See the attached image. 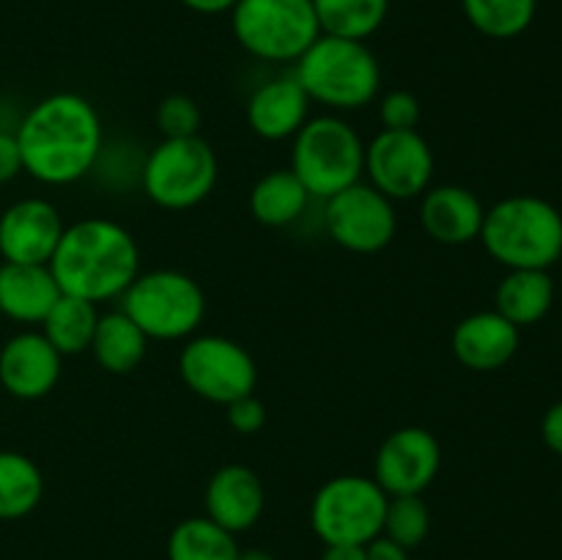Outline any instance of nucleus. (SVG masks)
<instances>
[{
    "instance_id": "nucleus-1",
    "label": "nucleus",
    "mask_w": 562,
    "mask_h": 560,
    "mask_svg": "<svg viewBox=\"0 0 562 560\" xmlns=\"http://www.w3.org/2000/svg\"><path fill=\"white\" fill-rule=\"evenodd\" d=\"M22 170L49 187L80 181L104 152L102 115L82 93H49L16 126Z\"/></svg>"
},
{
    "instance_id": "nucleus-2",
    "label": "nucleus",
    "mask_w": 562,
    "mask_h": 560,
    "mask_svg": "<svg viewBox=\"0 0 562 560\" xmlns=\"http://www.w3.org/2000/svg\"><path fill=\"white\" fill-rule=\"evenodd\" d=\"M47 267L60 294L99 305L124 294L140 275V247L115 220L86 217L66 225Z\"/></svg>"
},
{
    "instance_id": "nucleus-3",
    "label": "nucleus",
    "mask_w": 562,
    "mask_h": 560,
    "mask_svg": "<svg viewBox=\"0 0 562 560\" xmlns=\"http://www.w3.org/2000/svg\"><path fill=\"white\" fill-rule=\"evenodd\" d=\"M294 77L302 82L311 102L324 104L329 113L362 110L379 97L382 66L368 42L322 36L300 55Z\"/></svg>"
},
{
    "instance_id": "nucleus-4",
    "label": "nucleus",
    "mask_w": 562,
    "mask_h": 560,
    "mask_svg": "<svg viewBox=\"0 0 562 560\" xmlns=\"http://www.w3.org/2000/svg\"><path fill=\"white\" fill-rule=\"evenodd\" d=\"M481 242L508 269H549L562 256V214L538 195H510L486 209Z\"/></svg>"
},
{
    "instance_id": "nucleus-5",
    "label": "nucleus",
    "mask_w": 562,
    "mask_h": 560,
    "mask_svg": "<svg viewBox=\"0 0 562 560\" xmlns=\"http://www.w3.org/2000/svg\"><path fill=\"white\" fill-rule=\"evenodd\" d=\"M291 173L305 184L313 201H327L362 181L366 143L360 132L338 113L311 115L291 137Z\"/></svg>"
},
{
    "instance_id": "nucleus-6",
    "label": "nucleus",
    "mask_w": 562,
    "mask_h": 560,
    "mask_svg": "<svg viewBox=\"0 0 562 560\" xmlns=\"http://www.w3.org/2000/svg\"><path fill=\"white\" fill-rule=\"evenodd\" d=\"M121 311L148 335V340H184L203 324L206 294L192 275L151 269L137 275L121 294Z\"/></svg>"
},
{
    "instance_id": "nucleus-7",
    "label": "nucleus",
    "mask_w": 562,
    "mask_h": 560,
    "mask_svg": "<svg viewBox=\"0 0 562 560\" xmlns=\"http://www.w3.org/2000/svg\"><path fill=\"white\" fill-rule=\"evenodd\" d=\"M228 14L239 47L269 64H296L322 36L313 0H236Z\"/></svg>"
},
{
    "instance_id": "nucleus-8",
    "label": "nucleus",
    "mask_w": 562,
    "mask_h": 560,
    "mask_svg": "<svg viewBox=\"0 0 562 560\" xmlns=\"http://www.w3.org/2000/svg\"><path fill=\"white\" fill-rule=\"evenodd\" d=\"M217 176V154L201 135L162 137L143 163L140 184L148 201L170 212H184L212 195Z\"/></svg>"
},
{
    "instance_id": "nucleus-9",
    "label": "nucleus",
    "mask_w": 562,
    "mask_h": 560,
    "mask_svg": "<svg viewBox=\"0 0 562 560\" xmlns=\"http://www.w3.org/2000/svg\"><path fill=\"white\" fill-rule=\"evenodd\" d=\"M387 494L368 475H335L318 486L311 527L324 544H360L382 536Z\"/></svg>"
},
{
    "instance_id": "nucleus-10",
    "label": "nucleus",
    "mask_w": 562,
    "mask_h": 560,
    "mask_svg": "<svg viewBox=\"0 0 562 560\" xmlns=\"http://www.w3.org/2000/svg\"><path fill=\"white\" fill-rule=\"evenodd\" d=\"M179 377L198 399L228 406L241 395L256 393L258 366L239 340L192 335L179 351Z\"/></svg>"
},
{
    "instance_id": "nucleus-11",
    "label": "nucleus",
    "mask_w": 562,
    "mask_h": 560,
    "mask_svg": "<svg viewBox=\"0 0 562 560\" xmlns=\"http://www.w3.org/2000/svg\"><path fill=\"white\" fill-rule=\"evenodd\" d=\"M434 148L417 130H382L366 146L368 184L390 201L420 198L434 181Z\"/></svg>"
},
{
    "instance_id": "nucleus-12",
    "label": "nucleus",
    "mask_w": 562,
    "mask_h": 560,
    "mask_svg": "<svg viewBox=\"0 0 562 560\" xmlns=\"http://www.w3.org/2000/svg\"><path fill=\"white\" fill-rule=\"evenodd\" d=\"M324 228L329 239L349 253H379L395 239V203L368 181L346 187L324 201Z\"/></svg>"
},
{
    "instance_id": "nucleus-13",
    "label": "nucleus",
    "mask_w": 562,
    "mask_h": 560,
    "mask_svg": "<svg viewBox=\"0 0 562 560\" xmlns=\"http://www.w3.org/2000/svg\"><path fill=\"white\" fill-rule=\"evenodd\" d=\"M442 448L439 439L423 426L395 428L379 445L373 459V481L387 497L395 494H423L439 475Z\"/></svg>"
},
{
    "instance_id": "nucleus-14",
    "label": "nucleus",
    "mask_w": 562,
    "mask_h": 560,
    "mask_svg": "<svg viewBox=\"0 0 562 560\" xmlns=\"http://www.w3.org/2000/svg\"><path fill=\"white\" fill-rule=\"evenodd\" d=\"M64 217L47 198H22L0 214V256L14 264H49Z\"/></svg>"
},
{
    "instance_id": "nucleus-15",
    "label": "nucleus",
    "mask_w": 562,
    "mask_h": 560,
    "mask_svg": "<svg viewBox=\"0 0 562 560\" xmlns=\"http://www.w3.org/2000/svg\"><path fill=\"white\" fill-rule=\"evenodd\" d=\"M60 368L64 357L36 329L11 335L0 349V384L14 399L36 401L53 393Z\"/></svg>"
},
{
    "instance_id": "nucleus-16",
    "label": "nucleus",
    "mask_w": 562,
    "mask_h": 560,
    "mask_svg": "<svg viewBox=\"0 0 562 560\" xmlns=\"http://www.w3.org/2000/svg\"><path fill=\"white\" fill-rule=\"evenodd\" d=\"M206 516L228 533H245L261 519L267 492L258 472L247 464H223L212 472L203 492Z\"/></svg>"
},
{
    "instance_id": "nucleus-17",
    "label": "nucleus",
    "mask_w": 562,
    "mask_h": 560,
    "mask_svg": "<svg viewBox=\"0 0 562 560\" xmlns=\"http://www.w3.org/2000/svg\"><path fill=\"white\" fill-rule=\"evenodd\" d=\"M311 97L294 71L261 82L247 99V126L263 141H289L311 119Z\"/></svg>"
},
{
    "instance_id": "nucleus-18",
    "label": "nucleus",
    "mask_w": 562,
    "mask_h": 560,
    "mask_svg": "<svg viewBox=\"0 0 562 560\" xmlns=\"http://www.w3.org/2000/svg\"><path fill=\"white\" fill-rule=\"evenodd\" d=\"M483 217L481 198L461 184H431L420 195V225L439 245L461 247L481 239Z\"/></svg>"
},
{
    "instance_id": "nucleus-19",
    "label": "nucleus",
    "mask_w": 562,
    "mask_h": 560,
    "mask_svg": "<svg viewBox=\"0 0 562 560\" xmlns=\"http://www.w3.org/2000/svg\"><path fill=\"white\" fill-rule=\"evenodd\" d=\"M450 346L456 360L470 371H499L519 351V327L497 311H477L456 324Z\"/></svg>"
},
{
    "instance_id": "nucleus-20",
    "label": "nucleus",
    "mask_w": 562,
    "mask_h": 560,
    "mask_svg": "<svg viewBox=\"0 0 562 560\" xmlns=\"http://www.w3.org/2000/svg\"><path fill=\"white\" fill-rule=\"evenodd\" d=\"M60 289L47 264H0V313L16 324H42Z\"/></svg>"
},
{
    "instance_id": "nucleus-21",
    "label": "nucleus",
    "mask_w": 562,
    "mask_h": 560,
    "mask_svg": "<svg viewBox=\"0 0 562 560\" xmlns=\"http://www.w3.org/2000/svg\"><path fill=\"white\" fill-rule=\"evenodd\" d=\"M311 201V192L291 173V168H278L263 173L252 184L247 206H250L256 223L267 225V228H289L305 214Z\"/></svg>"
},
{
    "instance_id": "nucleus-22",
    "label": "nucleus",
    "mask_w": 562,
    "mask_h": 560,
    "mask_svg": "<svg viewBox=\"0 0 562 560\" xmlns=\"http://www.w3.org/2000/svg\"><path fill=\"white\" fill-rule=\"evenodd\" d=\"M88 351L102 371L124 377L146 360L148 335L124 311L99 313L97 333Z\"/></svg>"
},
{
    "instance_id": "nucleus-23",
    "label": "nucleus",
    "mask_w": 562,
    "mask_h": 560,
    "mask_svg": "<svg viewBox=\"0 0 562 560\" xmlns=\"http://www.w3.org/2000/svg\"><path fill=\"white\" fill-rule=\"evenodd\" d=\"M554 302V283L549 269H508L494 294V311L516 327L538 324Z\"/></svg>"
},
{
    "instance_id": "nucleus-24",
    "label": "nucleus",
    "mask_w": 562,
    "mask_h": 560,
    "mask_svg": "<svg viewBox=\"0 0 562 560\" xmlns=\"http://www.w3.org/2000/svg\"><path fill=\"white\" fill-rule=\"evenodd\" d=\"M99 311L93 302L60 294L42 322V335L55 346L60 357H75L91 349L97 333Z\"/></svg>"
},
{
    "instance_id": "nucleus-25",
    "label": "nucleus",
    "mask_w": 562,
    "mask_h": 560,
    "mask_svg": "<svg viewBox=\"0 0 562 560\" xmlns=\"http://www.w3.org/2000/svg\"><path fill=\"white\" fill-rule=\"evenodd\" d=\"M44 494V475L36 461L16 450H0V519H22Z\"/></svg>"
},
{
    "instance_id": "nucleus-26",
    "label": "nucleus",
    "mask_w": 562,
    "mask_h": 560,
    "mask_svg": "<svg viewBox=\"0 0 562 560\" xmlns=\"http://www.w3.org/2000/svg\"><path fill=\"white\" fill-rule=\"evenodd\" d=\"M234 533L209 516H190L173 527L168 538V560H239Z\"/></svg>"
},
{
    "instance_id": "nucleus-27",
    "label": "nucleus",
    "mask_w": 562,
    "mask_h": 560,
    "mask_svg": "<svg viewBox=\"0 0 562 560\" xmlns=\"http://www.w3.org/2000/svg\"><path fill=\"white\" fill-rule=\"evenodd\" d=\"M322 33L368 42L390 14V0H313Z\"/></svg>"
},
{
    "instance_id": "nucleus-28",
    "label": "nucleus",
    "mask_w": 562,
    "mask_h": 560,
    "mask_svg": "<svg viewBox=\"0 0 562 560\" xmlns=\"http://www.w3.org/2000/svg\"><path fill=\"white\" fill-rule=\"evenodd\" d=\"M467 22L488 38H516L532 25L538 0H461Z\"/></svg>"
},
{
    "instance_id": "nucleus-29",
    "label": "nucleus",
    "mask_w": 562,
    "mask_h": 560,
    "mask_svg": "<svg viewBox=\"0 0 562 560\" xmlns=\"http://www.w3.org/2000/svg\"><path fill=\"white\" fill-rule=\"evenodd\" d=\"M428 530H431V511H428L423 494H395V497H387L382 536L393 538L401 547L415 549L426 541Z\"/></svg>"
},
{
    "instance_id": "nucleus-30",
    "label": "nucleus",
    "mask_w": 562,
    "mask_h": 560,
    "mask_svg": "<svg viewBox=\"0 0 562 560\" xmlns=\"http://www.w3.org/2000/svg\"><path fill=\"white\" fill-rule=\"evenodd\" d=\"M154 121H157V130L162 137H192L201 135V108L192 97L187 93H170L162 102L157 104V113H154Z\"/></svg>"
},
{
    "instance_id": "nucleus-31",
    "label": "nucleus",
    "mask_w": 562,
    "mask_h": 560,
    "mask_svg": "<svg viewBox=\"0 0 562 560\" xmlns=\"http://www.w3.org/2000/svg\"><path fill=\"white\" fill-rule=\"evenodd\" d=\"M420 99L412 91L395 88L379 99V121L382 130H417L420 124Z\"/></svg>"
},
{
    "instance_id": "nucleus-32",
    "label": "nucleus",
    "mask_w": 562,
    "mask_h": 560,
    "mask_svg": "<svg viewBox=\"0 0 562 560\" xmlns=\"http://www.w3.org/2000/svg\"><path fill=\"white\" fill-rule=\"evenodd\" d=\"M225 417H228V426L234 428L236 434L250 437V434L261 432L263 423H267V406H263V401L258 399L256 393L241 395V399L231 401V404L225 406Z\"/></svg>"
},
{
    "instance_id": "nucleus-33",
    "label": "nucleus",
    "mask_w": 562,
    "mask_h": 560,
    "mask_svg": "<svg viewBox=\"0 0 562 560\" xmlns=\"http://www.w3.org/2000/svg\"><path fill=\"white\" fill-rule=\"evenodd\" d=\"M20 173H25V170H22V154L16 135L0 130V184H9Z\"/></svg>"
},
{
    "instance_id": "nucleus-34",
    "label": "nucleus",
    "mask_w": 562,
    "mask_h": 560,
    "mask_svg": "<svg viewBox=\"0 0 562 560\" xmlns=\"http://www.w3.org/2000/svg\"><path fill=\"white\" fill-rule=\"evenodd\" d=\"M541 437L549 450H554V453L562 456V401L549 406L547 415H543Z\"/></svg>"
},
{
    "instance_id": "nucleus-35",
    "label": "nucleus",
    "mask_w": 562,
    "mask_h": 560,
    "mask_svg": "<svg viewBox=\"0 0 562 560\" xmlns=\"http://www.w3.org/2000/svg\"><path fill=\"white\" fill-rule=\"evenodd\" d=\"M368 560H409V549L395 544L393 538L376 536L366 544Z\"/></svg>"
},
{
    "instance_id": "nucleus-36",
    "label": "nucleus",
    "mask_w": 562,
    "mask_h": 560,
    "mask_svg": "<svg viewBox=\"0 0 562 560\" xmlns=\"http://www.w3.org/2000/svg\"><path fill=\"white\" fill-rule=\"evenodd\" d=\"M179 3L184 5V9L195 11V14L212 16V14H228V11L236 5V0H179Z\"/></svg>"
},
{
    "instance_id": "nucleus-37",
    "label": "nucleus",
    "mask_w": 562,
    "mask_h": 560,
    "mask_svg": "<svg viewBox=\"0 0 562 560\" xmlns=\"http://www.w3.org/2000/svg\"><path fill=\"white\" fill-rule=\"evenodd\" d=\"M322 560H368V555L360 544H329Z\"/></svg>"
},
{
    "instance_id": "nucleus-38",
    "label": "nucleus",
    "mask_w": 562,
    "mask_h": 560,
    "mask_svg": "<svg viewBox=\"0 0 562 560\" xmlns=\"http://www.w3.org/2000/svg\"><path fill=\"white\" fill-rule=\"evenodd\" d=\"M239 560H274V555L267 549H245V552H239Z\"/></svg>"
}]
</instances>
